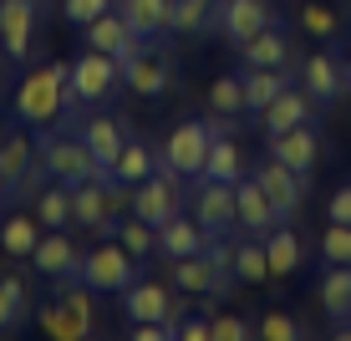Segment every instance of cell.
<instances>
[{
	"instance_id": "ee69618b",
	"label": "cell",
	"mask_w": 351,
	"mask_h": 341,
	"mask_svg": "<svg viewBox=\"0 0 351 341\" xmlns=\"http://www.w3.org/2000/svg\"><path fill=\"white\" fill-rule=\"evenodd\" d=\"M214 260V270H219V280H229V285H234V255H239V245H229L224 235H214L209 239V250H204Z\"/></svg>"
},
{
	"instance_id": "e0dca14e",
	"label": "cell",
	"mask_w": 351,
	"mask_h": 341,
	"mask_svg": "<svg viewBox=\"0 0 351 341\" xmlns=\"http://www.w3.org/2000/svg\"><path fill=\"white\" fill-rule=\"evenodd\" d=\"M316 97H311L306 87H285L280 97H275L265 113H255L260 117V128L265 132H285V128H300V123H316Z\"/></svg>"
},
{
	"instance_id": "7a4b0ae2",
	"label": "cell",
	"mask_w": 351,
	"mask_h": 341,
	"mask_svg": "<svg viewBox=\"0 0 351 341\" xmlns=\"http://www.w3.org/2000/svg\"><path fill=\"white\" fill-rule=\"evenodd\" d=\"M117 82H123V62H117V56H107V51H92V46H87V51L71 62L62 117H77V107H97V102H107Z\"/></svg>"
},
{
	"instance_id": "8992f818",
	"label": "cell",
	"mask_w": 351,
	"mask_h": 341,
	"mask_svg": "<svg viewBox=\"0 0 351 341\" xmlns=\"http://www.w3.org/2000/svg\"><path fill=\"white\" fill-rule=\"evenodd\" d=\"M189 214L199 219L204 229L214 235H229L239 229V209H234V184H219V178H193V193H189Z\"/></svg>"
},
{
	"instance_id": "836d02e7",
	"label": "cell",
	"mask_w": 351,
	"mask_h": 341,
	"mask_svg": "<svg viewBox=\"0 0 351 341\" xmlns=\"http://www.w3.org/2000/svg\"><path fill=\"white\" fill-rule=\"evenodd\" d=\"M234 280H239V285H265V280H270L265 239H255V235H245V239H239V255H234Z\"/></svg>"
},
{
	"instance_id": "cb8c5ba5",
	"label": "cell",
	"mask_w": 351,
	"mask_h": 341,
	"mask_svg": "<svg viewBox=\"0 0 351 341\" xmlns=\"http://www.w3.org/2000/svg\"><path fill=\"white\" fill-rule=\"evenodd\" d=\"M239 56H245V67H290V36H285V26L275 21V26L255 31L250 41H239Z\"/></svg>"
},
{
	"instance_id": "30bf717a",
	"label": "cell",
	"mask_w": 351,
	"mask_h": 341,
	"mask_svg": "<svg viewBox=\"0 0 351 341\" xmlns=\"http://www.w3.org/2000/svg\"><path fill=\"white\" fill-rule=\"evenodd\" d=\"M250 174L260 178V189L270 193V204H275V214L280 219H295L300 209V199H306V174H295V168H285L280 158H265V163H255Z\"/></svg>"
},
{
	"instance_id": "277c9868",
	"label": "cell",
	"mask_w": 351,
	"mask_h": 341,
	"mask_svg": "<svg viewBox=\"0 0 351 341\" xmlns=\"http://www.w3.org/2000/svg\"><path fill=\"white\" fill-rule=\"evenodd\" d=\"M209 143L214 132L204 117H184V123H173V132L163 138V153H158V168L178 178H199L204 174V158H209Z\"/></svg>"
},
{
	"instance_id": "6da1fadb",
	"label": "cell",
	"mask_w": 351,
	"mask_h": 341,
	"mask_svg": "<svg viewBox=\"0 0 351 341\" xmlns=\"http://www.w3.org/2000/svg\"><path fill=\"white\" fill-rule=\"evenodd\" d=\"M66 77H71V62H51V67H36L21 77L16 87V117L26 128H46L62 117L66 107Z\"/></svg>"
},
{
	"instance_id": "bcb514c9",
	"label": "cell",
	"mask_w": 351,
	"mask_h": 341,
	"mask_svg": "<svg viewBox=\"0 0 351 341\" xmlns=\"http://www.w3.org/2000/svg\"><path fill=\"white\" fill-rule=\"evenodd\" d=\"M178 341H209V316H178Z\"/></svg>"
},
{
	"instance_id": "4316f807",
	"label": "cell",
	"mask_w": 351,
	"mask_h": 341,
	"mask_svg": "<svg viewBox=\"0 0 351 341\" xmlns=\"http://www.w3.org/2000/svg\"><path fill=\"white\" fill-rule=\"evenodd\" d=\"M36 239H41V219L31 209H16L0 219V255H16V260H31Z\"/></svg>"
},
{
	"instance_id": "d590c367",
	"label": "cell",
	"mask_w": 351,
	"mask_h": 341,
	"mask_svg": "<svg viewBox=\"0 0 351 341\" xmlns=\"http://www.w3.org/2000/svg\"><path fill=\"white\" fill-rule=\"evenodd\" d=\"M214 5L219 0H173V36H199L214 26Z\"/></svg>"
},
{
	"instance_id": "4fadbf2b",
	"label": "cell",
	"mask_w": 351,
	"mask_h": 341,
	"mask_svg": "<svg viewBox=\"0 0 351 341\" xmlns=\"http://www.w3.org/2000/svg\"><path fill=\"white\" fill-rule=\"evenodd\" d=\"M31 265H36L46 280H77L82 250L71 245L66 229H41V239H36V250H31Z\"/></svg>"
},
{
	"instance_id": "f1b7e54d",
	"label": "cell",
	"mask_w": 351,
	"mask_h": 341,
	"mask_svg": "<svg viewBox=\"0 0 351 341\" xmlns=\"http://www.w3.org/2000/svg\"><path fill=\"white\" fill-rule=\"evenodd\" d=\"M316 290H321V306H326V316H331L336 326L351 321V265H326Z\"/></svg>"
},
{
	"instance_id": "484cf974",
	"label": "cell",
	"mask_w": 351,
	"mask_h": 341,
	"mask_svg": "<svg viewBox=\"0 0 351 341\" xmlns=\"http://www.w3.org/2000/svg\"><path fill=\"white\" fill-rule=\"evenodd\" d=\"M295 21H300V31L311 36V41H346V21H341V10L336 5H326V0H300V10H295Z\"/></svg>"
},
{
	"instance_id": "f35d334b",
	"label": "cell",
	"mask_w": 351,
	"mask_h": 341,
	"mask_svg": "<svg viewBox=\"0 0 351 341\" xmlns=\"http://www.w3.org/2000/svg\"><path fill=\"white\" fill-rule=\"evenodd\" d=\"M36 321H41V331L51 336V341H87V331L71 321V311L62 306V301H46V306L36 311Z\"/></svg>"
},
{
	"instance_id": "d6a6232c",
	"label": "cell",
	"mask_w": 351,
	"mask_h": 341,
	"mask_svg": "<svg viewBox=\"0 0 351 341\" xmlns=\"http://www.w3.org/2000/svg\"><path fill=\"white\" fill-rule=\"evenodd\" d=\"M31 321V296H26V280L5 275L0 280V331H16V326Z\"/></svg>"
},
{
	"instance_id": "8fae6325",
	"label": "cell",
	"mask_w": 351,
	"mask_h": 341,
	"mask_svg": "<svg viewBox=\"0 0 351 341\" xmlns=\"http://www.w3.org/2000/svg\"><path fill=\"white\" fill-rule=\"evenodd\" d=\"M123 316L128 321H173L178 326V306H173V285L163 280H132L123 290Z\"/></svg>"
},
{
	"instance_id": "9c48e42d",
	"label": "cell",
	"mask_w": 351,
	"mask_h": 341,
	"mask_svg": "<svg viewBox=\"0 0 351 341\" xmlns=\"http://www.w3.org/2000/svg\"><path fill=\"white\" fill-rule=\"evenodd\" d=\"M275 5L270 0H219V5H214V26H219L229 41H250V36L255 31H265V26H275Z\"/></svg>"
},
{
	"instance_id": "603a6c76",
	"label": "cell",
	"mask_w": 351,
	"mask_h": 341,
	"mask_svg": "<svg viewBox=\"0 0 351 341\" xmlns=\"http://www.w3.org/2000/svg\"><path fill=\"white\" fill-rule=\"evenodd\" d=\"M123 21L132 36L153 41V36H173V0H123Z\"/></svg>"
},
{
	"instance_id": "e575fe53",
	"label": "cell",
	"mask_w": 351,
	"mask_h": 341,
	"mask_svg": "<svg viewBox=\"0 0 351 341\" xmlns=\"http://www.w3.org/2000/svg\"><path fill=\"white\" fill-rule=\"evenodd\" d=\"M209 113H224V117L250 113V107H245V77H234V71L214 77V82H209Z\"/></svg>"
},
{
	"instance_id": "b9f144b4",
	"label": "cell",
	"mask_w": 351,
	"mask_h": 341,
	"mask_svg": "<svg viewBox=\"0 0 351 341\" xmlns=\"http://www.w3.org/2000/svg\"><path fill=\"white\" fill-rule=\"evenodd\" d=\"M255 336H265V341H295L300 336V321L290 311H265V321L255 326Z\"/></svg>"
},
{
	"instance_id": "44dd1931",
	"label": "cell",
	"mask_w": 351,
	"mask_h": 341,
	"mask_svg": "<svg viewBox=\"0 0 351 341\" xmlns=\"http://www.w3.org/2000/svg\"><path fill=\"white\" fill-rule=\"evenodd\" d=\"M36 158H41V148L31 143V132L26 128H10L5 138H0V178H5V189L16 193L21 189V178L36 168Z\"/></svg>"
},
{
	"instance_id": "60d3db41",
	"label": "cell",
	"mask_w": 351,
	"mask_h": 341,
	"mask_svg": "<svg viewBox=\"0 0 351 341\" xmlns=\"http://www.w3.org/2000/svg\"><path fill=\"white\" fill-rule=\"evenodd\" d=\"M250 336H255V326L245 316H234V311L209 316V341H250Z\"/></svg>"
},
{
	"instance_id": "3957f363",
	"label": "cell",
	"mask_w": 351,
	"mask_h": 341,
	"mask_svg": "<svg viewBox=\"0 0 351 341\" xmlns=\"http://www.w3.org/2000/svg\"><path fill=\"white\" fill-rule=\"evenodd\" d=\"M138 265H143V260H132V255L123 250V239H117V235H107L97 250L82 255V270H77V280H82L87 290H117V296H123L132 280H138Z\"/></svg>"
},
{
	"instance_id": "ab89813d",
	"label": "cell",
	"mask_w": 351,
	"mask_h": 341,
	"mask_svg": "<svg viewBox=\"0 0 351 341\" xmlns=\"http://www.w3.org/2000/svg\"><path fill=\"white\" fill-rule=\"evenodd\" d=\"M321 260L326 265H351V224L326 219V229H321Z\"/></svg>"
},
{
	"instance_id": "7bdbcfd3",
	"label": "cell",
	"mask_w": 351,
	"mask_h": 341,
	"mask_svg": "<svg viewBox=\"0 0 351 341\" xmlns=\"http://www.w3.org/2000/svg\"><path fill=\"white\" fill-rule=\"evenodd\" d=\"M107 10H112V0H62V16L71 21V26H92L97 16H107Z\"/></svg>"
},
{
	"instance_id": "ac0fdd59",
	"label": "cell",
	"mask_w": 351,
	"mask_h": 341,
	"mask_svg": "<svg viewBox=\"0 0 351 341\" xmlns=\"http://www.w3.org/2000/svg\"><path fill=\"white\" fill-rule=\"evenodd\" d=\"M270 158H280V163L295 168V174H311V168L321 163V138L311 132V123L285 128V132H270Z\"/></svg>"
},
{
	"instance_id": "681fc988",
	"label": "cell",
	"mask_w": 351,
	"mask_h": 341,
	"mask_svg": "<svg viewBox=\"0 0 351 341\" xmlns=\"http://www.w3.org/2000/svg\"><path fill=\"white\" fill-rule=\"evenodd\" d=\"M0 87H5V71H0Z\"/></svg>"
},
{
	"instance_id": "7dc6e473",
	"label": "cell",
	"mask_w": 351,
	"mask_h": 341,
	"mask_svg": "<svg viewBox=\"0 0 351 341\" xmlns=\"http://www.w3.org/2000/svg\"><path fill=\"white\" fill-rule=\"evenodd\" d=\"M346 92H351V56H346Z\"/></svg>"
},
{
	"instance_id": "f546056e",
	"label": "cell",
	"mask_w": 351,
	"mask_h": 341,
	"mask_svg": "<svg viewBox=\"0 0 351 341\" xmlns=\"http://www.w3.org/2000/svg\"><path fill=\"white\" fill-rule=\"evenodd\" d=\"M250 168H245V153H239V143L229 138H214L209 143V158H204V178H219V184H239Z\"/></svg>"
},
{
	"instance_id": "8d00e7d4",
	"label": "cell",
	"mask_w": 351,
	"mask_h": 341,
	"mask_svg": "<svg viewBox=\"0 0 351 341\" xmlns=\"http://www.w3.org/2000/svg\"><path fill=\"white\" fill-rule=\"evenodd\" d=\"M117 239H123V250L132 255V260H148V255H158V229L143 224L138 214H132V219H117Z\"/></svg>"
},
{
	"instance_id": "9a60e30c",
	"label": "cell",
	"mask_w": 351,
	"mask_h": 341,
	"mask_svg": "<svg viewBox=\"0 0 351 341\" xmlns=\"http://www.w3.org/2000/svg\"><path fill=\"white\" fill-rule=\"evenodd\" d=\"M234 209H239V229H245V235H255V239H265L275 224H285V219L275 214L270 193L260 189V178H255V174H245V178L234 184Z\"/></svg>"
},
{
	"instance_id": "c3c4849f",
	"label": "cell",
	"mask_w": 351,
	"mask_h": 341,
	"mask_svg": "<svg viewBox=\"0 0 351 341\" xmlns=\"http://www.w3.org/2000/svg\"><path fill=\"white\" fill-rule=\"evenodd\" d=\"M5 193H10V189H5V178H0V199H5Z\"/></svg>"
},
{
	"instance_id": "d6986e66",
	"label": "cell",
	"mask_w": 351,
	"mask_h": 341,
	"mask_svg": "<svg viewBox=\"0 0 351 341\" xmlns=\"http://www.w3.org/2000/svg\"><path fill=\"white\" fill-rule=\"evenodd\" d=\"M209 250V229L193 214H173L168 224H158V255L168 260H184V255H204Z\"/></svg>"
},
{
	"instance_id": "52a82bcc",
	"label": "cell",
	"mask_w": 351,
	"mask_h": 341,
	"mask_svg": "<svg viewBox=\"0 0 351 341\" xmlns=\"http://www.w3.org/2000/svg\"><path fill=\"white\" fill-rule=\"evenodd\" d=\"M178 184L184 178L178 174H168V168H158L153 178H143L138 189H132V214L143 219V224H168L173 214H184V193H178Z\"/></svg>"
},
{
	"instance_id": "f6af8a7d",
	"label": "cell",
	"mask_w": 351,
	"mask_h": 341,
	"mask_svg": "<svg viewBox=\"0 0 351 341\" xmlns=\"http://www.w3.org/2000/svg\"><path fill=\"white\" fill-rule=\"evenodd\" d=\"M326 219H336V224H351V184H341L326 199Z\"/></svg>"
},
{
	"instance_id": "2e32d148",
	"label": "cell",
	"mask_w": 351,
	"mask_h": 341,
	"mask_svg": "<svg viewBox=\"0 0 351 341\" xmlns=\"http://www.w3.org/2000/svg\"><path fill=\"white\" fill-rule=\"evenodd\" d=\"M123 87L138 92V97H163L168 87H173V67H168V56H158V51L143 46L138 56L123 62Z\"/></svg>"
},
{
	"instance_id": "d4e9b609",
	"label": "cell",
	"mask_w": 351,
	"mask_h": 341,
	"mask_svg": "<svg viewBox=\"0 0 351 341\" xmlns=\"http://www.w3.org/2000/svg\"><path fill=\"white\" fill-rule=\"evenodd\" d=\"M265 260H270V280H285L300 270V260H306V250H300V235L285 224H275L270 235H265Z\"/></svg>"
},
{
	"instance_id": "74e56055",
	"label": "cell",
	"mask_w": 351,
	"mask_h": 341,
	"mask_svg": "<svg viewBox=\"0 0 351 341\" xmlns=\"http://www.w3.org/2000/svg\"><path fill=\"white\" fill-rule=\"evenodd\" d=\"M92 296H97V290H87L82 280H62V296H56V301H62V306L71 311V321H77L87 336L97 331V311H92Z\"/></svg>"
},
{
	"instance_id": "5b68a950",
	"label": "cell",
	"mask_w": 351,
	"mask_h": 341,
	"mask_svg": "<svg viewBox=\"0 0 351 341\" xmlns=\"http://www.w3.org/2000/svg\"><path fill=\"white\" fill-rule=\"evenodd\" d=\"M41 163H46V174L56 178V184H87V178H107L102 174V163L92 158V148L82 143V132L77 138H46L41 143Z\"/></svg>"
},
{
	"instance_id": "83f0119b",
	"label": "cell",
	"mask_w": 351,
	"mask_h": 341,
	"mask_svg": "<svg viewBox=\"0 0 351 341\" xmlns=\"http://www.w3.org/2000/svg\"><path fill=\"white\" fill-rule=\"evenodd\" d=\"M285 87H290L285 67H245V107L250 113H265Z\"/></svg>"
},
{
	"instance_id": "ffe728a7",
	"label": "cell",
	"mask_w": 351,
	"mask_h": 341,
	"mask_svg": "<svg viewBox=\"0 0 351 341\" xmlns=\"http://www.w3.org/2000/svg\"><path fill=\"white\" fill-rule=\"evenodd\" d=\"M173 290H184V296H229V280H219L209 255H184V260H173Z\"/></svg>"
},
{
	"instance_id": "7402d4cb",
	"label": "cell",
	"mask_w": 351,
	"mask_h": 341,
	"mask_svg": "<svg viewBox=\"0 0 351 341\" xmlns=\"http://www.w3.org/2000/svg\"><path fill=\"white\" fill-rule=\"evenodd\" d=\"M82 143H87L92 158L102 163V174H112L117 158H123L128 132H123V123H117V117H87V123H82Z\"/></svg>"
},
{
	"instance_id": "1f68e13d",
	"label": "cell",
	"mask_w": 351,
	"mask_h": 341,
	"mask_svg": "<svg viewBox=\"0 0 351 341\" xmlns=\"http://www.w3.org/2000/svg\"><path fill=\"white\" fill-rule=\"evenodd\" d=\"M31 204H36L41 229H71V224H77V219H71V189L66 184H46Z\"/></svg>"
},
{
	"instance_id": "ba28073f",
	"label": "cell",
	"mask_w": 351,
	"mask_h": 341,
	"mask_svg": "<svg viewBox=\"0 0 351 341\" xmlns=\"http://www.w3.org/2000/svg\"><path fill=\"white\" fill-rule=\"evenodd\" d=\"M36 26H41L36 0H0V46H5L10 62H31Z\"/></svg>"
},
{
	"instance_id": "4dcf8cb0",
	"label": "cell",
	"mask_w": 351,
	"mask_h": 341,
	"mask_svg": "<svg viewBox=\"0 0 351 341\" xmlns=\"http://www.w3.org/2000/svg\"><path fill=\"white\" fill-rule=\"evenodd\" d=\"M153 174H158V153H153L148 143L128 138L123 143V158H117V168H112V178H123L128 189H138L143 178H153Z\"/></svg>"
},
{
	"instance_id": "5bb4252c",
	"label": "cell",
	"mask_w": 351,
	"mask_h": 341,
	"mask_svg": "<svg viewBox=\"0 0 351 341\" xmlns=\"http://www.w3.org/2000/svg\"><path fill=\"white\" fill-rule=\"evenodd\" d=\"M82 46H92V51H107V56H117V62H128V56L143 51V36H132V26L123 21V10H107V16H97L92 26H82Z\"/></svg>"
},
{
	"instance_id": "7c38bea8",
	"label": "cell",
	"mask_w": 351,
	"mask_h": 341,
	"mask_svg": "<svg viewBox=\"0 0 351 341\" xmlns=\"http://www.w3.org/2000/svg\"><path fill=\"white\" fill-rule=\"evenodd\" d=\"M300 87L316 97L321 107L341 102V92H346V62L336 51H311L306 62H300Z\"/></svg>"
}]
</instances>
